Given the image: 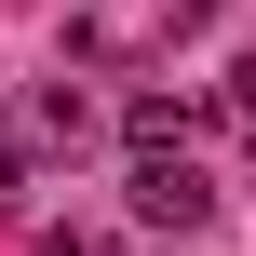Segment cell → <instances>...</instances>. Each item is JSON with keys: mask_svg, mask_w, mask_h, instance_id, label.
Wrapping results in <instances>:
<instances>
[{"mask_svg": "<svg viewBox=\"0 0 256 256\" xmlns=\"http://www.w3.org/2000/svg\"><path fill=\"white\" fill-rule=\"evenodd\" d=\"M189 122H202L189 94H135V108H122V135H135V162H148V148H189Z\"/></svg>", "mask_w": 256, "mask_h": 256, "instance_id": "7a4b0ae2", "label": "cell"}, {"mask_svg": "<svg viewBox=\"0 0 256 256\" xmlns=\"http://www.w3.org/2000/svg\"><path fill=\"white\" fill-rule=\"evenodd\" d=\"M135 216H148V230H202V216H216V176H202L189 148H148V162H135Z\"/></svg>", "mask_w": 256, "mask_h": 256, "instance_id": "6da1fadb", "label": "cell"}]
</instances>
